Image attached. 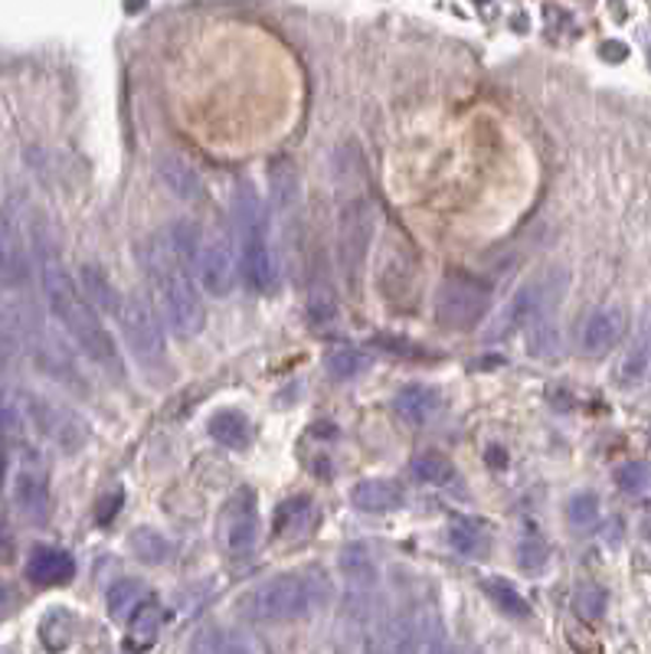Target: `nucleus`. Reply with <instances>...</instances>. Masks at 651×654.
<instances>
[{"label":"nucleus","mask_w":651,"mask_h":654,"mask_svg":"<svg viewBox=\"0 0 651 654\" xmlns=\"http://www.w3.org/2000/svg\"><path fill=\"white\" fill-rule=\"evenodd\" d=\"M360 157L337 154L334 174H337V259L344 282L357 289L360 269L373 240V203L367 197L363 177H357Z\"/></svg>","instance_id":"3"},{"label":"nucleus","mask_w":651,"mask_h":654,"mask_svg":"<svg viewBox=\"0 0 651 654\" xmlns=\"http://www.w3.org/2000/svg\"><path fill=\"white\" fill-rule=\"evenodd\" d=\"M616 484L626 494H646L651 491V465L646 462H629L616 471Z\"/></svg>","instance_id":"33"},{"label":"nucleus","mask_w":651,"mask_h":654,"mask_svg":"<svg viewBox=\"0 0 651 654\" xmlns=\"http://www.w3.org/2000/svg\"><path fill=\"white\" fill-rule=\"evenodd\" d=\"M36 272H39V289L43 299L53 312V318L59 327L69 334V340L102 370L118 373V347L115 337L108 334V327L102 325V315L82 299L79 282L69 276V269L62 266L59 253L46 243L36 246Z\"/></svg>","instance_id":"2"},{"label":"nucleus","mask_w":651,"mask_h":654,"mask_svg":"<svg viewBox=\"0 0 651 654\" xmlns=\"http://www.w3.org/2000/svg\"><path fill=\"white\" fill-rule=\"evenodd\" d=\"M325 596L327 586L318 573H286L256 586L243 599L240 612L253 622L279 626V622H295V619L312 616L325 603Z\"/></svg>","instance_id":"5"},{"label":"nucleus","mask_w":651,"mask_h":654,"mask_svg":"<svg viewBox=\"0 0 651 654\" xmlns=\"http://www.w3.org/2000/svg\"><path fill=\"white\" fill-rule=\"evenodd\" d=\"M23 406V419L43 435V439H49L56 448H62V452H79L82 445H85V439H89V429H85V422L75 416V412H69L66 406H59V402H53V399H43V396H23L20 399Z\"/></svg>","instance_id":"7"},{"label":"nucleus","mask_w":651,"mask_h":654,"mask_svg":"<svg viewBox=\"0 0 651 654\" xmlns=\"http://www.w3.org/2000/svg\"><path fill=\"white\" fill-rule=\"evenodd\" d=\"M128 547H131V553H135L141 563H148V567H158V563H164V560L171 557L167 537L158 534L154 527H138V530L128 537Z\"/></svg>","instance_id":"25"},{"label":"nucleus","mask_w":651,"mask_h":654,"mask_svg":"<svg viewBox=\"0 0 651 654\" xmlns=\"http://www.w3.org/2000/svg\"><path fill=\"white\" fill-rule=\"evenodd\" d=\"M309 511H312V501H309V498H289V501H282V504L276 507V534L286 537V534H292L295 527H302L305 517H309Z\"/></svg>","instance_id":"30"},{"label":"nucleus","mask_w":651,"mask_h":654,"mask_svg":"<svg viewBox=\"0 0 651 654\" xmlns=\"http://www.w3.org/2000/svg\"><path fill=\"white\" fill-rule=\"evenodd\" d=\"M115 318L121 325V337H125L128 350L135 353V360L144 370H164L167 340H164V330H161L154 308L141 295H128V299H121V308Z\"/></svg>","instance_id":"6"},{"label":"nucleus","mask_w":651,"mask_h":654,"mask_svg":"<svg viewBox=\"0 0 651 654\" xmlns=\"http://www.w3.org/2000/svg\"><path fill=\"white\" fill-rule=\"evenodd\" d=\"M79 292L98 315H118V308H121V295H118V289L112 285V279L102 266L89 262V266L79 269Z\"/></svg>","instance_id":"16"},{"label":"nucleus","mask_w":651,"mask_h":654,"mask_svg":"<svg viewBox=\"0 0 651 654\" xmlns=\"http://www.w3.org/2000/svg\"><path fill=\"white\" fill-rule=\"evenodd\" d=\"M439 406H442L439 393H435L432 386H422V383L403 386V389L396 393V399H393V409L399 412V419H406V422H412V425L432 422L435 412H439Z\"/></svg>","instance_id":"17"},{"label":"nucleus","mask_w":651,"mask_h":654,"mask_svg":"<svg viewBox=\"0 0 651 654\" xmlns=\"http://www.w3.org/2000/svg\"><path fill=\"white\" fill-rule=\"evenodd\" d=\"M360 370H363V353H357V350H334L327 357V373L334 379H350Z\"/></svg>","instance_id":"35"},{"label":"nucleus","mask_w":651,"mask_h":654,"mask_svg":"<svg viewBox=\"0 0 651 654\" xmlns=\"http://www.w3.org/2000/svg\"><path fill=\"white\" fill-rule=\"evenodd\" d=\"M39 639L53 654H59L72 642V619L66 612H49L46 622L39 626Z\"/></svg>","instance_id":"29"},{"label":"nucleus","mask_w":651,"mask_h":654,"mask_svg":"<svg viewBox=\"0 0 651 654\" xmlns=\"http://www.w3.org/2000/svg\"><path fill=\"white\" fill-rule=\"evenodd\" d=\"M481 589L488 593V599H491L504 616H511V619H527V616H531V606H527V599L514 589V583H508V580H485Z\"/></svg>","instance_id":"26"},{"label":"nucleus","mask_w":651,"mask_h":654,"mask_svg":"<svg viewBox=\"0 0 651 654\" xmlns=\"http://www.w3.org/2000/svg\"><path fill=\"white\" fill-rule=\"evenodd\" d=\"M416 629L412 616H386L367 632V654H416Z\"/></svg>","instance_id":"12"},{"label":"nucleus","mask_w":651,"mask_h":654,"mask_svg":"<svg viewBox=\"0 0 651 654\" xmlns=\"http://www.w3.org/2000/svg\"><path fill=\"white\" fill-rule=\"evenodd\" d=\"M161 626H164V609L154 603V599H148L131 619H128V635H125V649L131 654H141L148 652L154 642H158V632H161Z\"/></svg>","instance_id":"18"},{"label":"nucleus","mask_w":651,"mask_h":654,"mask_svg":"<svg viewBox=\"0 0 651 654\" xmlns=\"http://www.w3.org/2000/svg\"><path fill=\"white\" fill-rule=\"evenodd\" d=\"M626 56H629V46H626V43H603V59L623 62Z\"/></svg>","instance_id":"37"},{"label":"nucleus","mask_w":651,"mask_h":654,"mask_svg":"<svg viewBox=\"0 0 651 654\" xmlns=\"http://www.w3.org/2000/svg\"><path fill=\"white\" fill-rule=\"evenodd\" d=\"M233 223H236V243H240V272L249 282L253 292L272 295L279 285V259L272 249L269 233V213L256 194L253 184L240 180L233 194Z\"/></svg>","instance_id":"4"},{"label":"nucleus","mask_w":651,"mask_h":654,"mask_svg":"<svg viewBox=\"0 0 651 654\" xmlns=\"http://www.w3.org/2000/svg\"><path fill=\"white\" fill-rule=\"evenodd\" d=\"M197 256V236L187 223H177L148 240L141 266L151 282L158 312L171 334L190 340L204 330V305L197 282L190 276V259Z\"/></svg>","instance_id":"1"},{"label":"nucleus","mask_w":651,"mask_h":654,"mask_svg":"<svg viewBox=\"0 0 651 654\" xmlns=\"http://www.w3.org/2000/svg\"><path fill=\"white\" fill-rule=\"evenodd\" d=\"M75 576V560L62 547H36L26 560V580L33 586H66Z\"/></svg>","instance_id":"14"},{"label":"nucleus","mask_w":651,"mask_h":654,"mask_svg":"<svg viewBox=\"0 0 651 654\" xmlns=\"http://www.w3.org/2000/svg\"><path fill=\"white\" fill-rule=\"evenodd\" d=\"M144 603H148V589H144V583H138V580H118V583L108 589V616H112L115 622H128Z\"/></svg>","instance_id":"24"},{"label":"nucleus","mask_w":651,"mask_h":654,"mask_svg":"<svg viewBox=\"0 0 651 654\" xmlns=\"http://www.w3.org/2000/svg\"><path fill=\"white\" fill-rule=\"evenodd\" d=\"M567 517H570V524H573V527H580V530L593 527V524L600 521V498H596V494H590V491H580V494H573V498H570V504H567Z\"/></svg>","instance_id":"31"},{"label":"nucleus","mask_w":651,"mask_h":654,"mask_svg":"<svg viewBox=\"0 0 651 654\" xmlns=\"http://www.w3.org/2000/svg\"><path fill=\"white\" fill-rule=\"evenodd\" d=\"M623 334H626V315H623V308H616V305L596 308V312L586 318V325H583L580 347H583V353H590V357H606V353L619 343Z\"/></svg>","instance_id":"13"},{"label":"nucleus","mask_w":651,"mask_h":654,"mask_svg":"<svg viewBox=\"0 0 651 654\" xmlns=\"http://www.w3.org/2000/svg\"><path fill=\"white\" fill-rule=\"evenodd\" d=\"M259 534V501L256 491L240 488L223 507V547L230 557H246Z\"/></svg>","instance_id":"10"},{"label":"nucleus","mask_w":651,"mask_h":654,"mask_svg":"<svg viewBox=\"0 0 651 654\" xmlns=\"http://www.w3.org/2000/svg\"><path fill=\"white\" fill-rule=\"evenodd\" d=\"M197 282L207 295L213 299H226L236 289V272H240V259L236 249L230 243L226 233L210 230L204 236V243L197 246Z\"/></svg>","instance_id":"9"},{"label":"nucleus","mask_w":651,"mask_h":654,"mask_svg":"<svg viewBox=\"0 0 651 654\" xmlns=\"http://www.w3.org/2000/svg\"><path fill=\"white\" fill-rule=\"evenodd\" d=\"M158 174L164 180V187L181 197V200H197L200 197V177L194 174V167L187 161H181L177 154H164L158 161Z\"/></svg>","instance_id":"20"},{"label":"nucleus","mask_w":651,"mask_h":654,"mask_svg":"<svg viewBox=\"0 0 651 654\" xmlns=\"http://www.w3.org/2000/svg\"><path fill=\"white\" fill-rule=\"evenodd\" d=\"M0 276L7 282H23L26 279V253H23L16 226L10 223L7 213H0Z\"/></svg>","instance_id":"21"},{"label":"nucleus","mask_w":651,"mask_h":654,"mask_svg":"<svg viewBox=\"0 0 651 654\" xmlns=\"http://www.w3.org/2000/svg\"><path fill=\"white\" fill-rule=\"evenodd\" d=\"M573 609L583 622H600L606 616V593L600 586H580L577 589V599H573Z\"/></svg>","instance_id":"32"},{"label":"nucleus","mask_w":651,"mask_h":654,"mask_svg":"<svg viewBox=\"0 0 651 654\" xmlns=\"http://www.w3.org/2000/svg\"><path fill=\"white\" fill-rule=\"evenodd\" d=\"M350 504L363 514H390L403 504V491L396 481L383 478H367L350 488Z\"/></svg>","instance_id":"15"},{"label":"nucleus","mask_w":651,"mask_h":654,"mask_svg":"<svg viewBox=\"0 0 651 654\" xmlns=\"http://www.w3.org/2000/svg\"><path fill=\"white\" fill-rule=\"evenodd\" d=\"M547 557H550V550H547V544L540 537H524L518 544V567L524 573H537L547 563Z\"/></svg>","instance_id":"34"},{"label":"nucleus","mask_w":651,"mask_h":654,"mask_svg":"<svg viewBox=\"0 0 651 654\" xmlns=\"http://www.w3.org/2000/svg\"><path fill=\"white\" fill-rule=\"evenodd\" d=\"M409 468H412L416 481H422V484H435V488L449 484L452 475H455L452 462H449L445 455H439V452H422V455H416Z\"/></svg>","instance_id":"28"},{"label":"nucleus","mask_w":651,"mask_h":654,"mask_svg":"<svg viewBox=\"0 0 651 654\" xmlns=\"http://www.w3.org/2000/svg\"><path fill=\"white\" fill-rule=\"evenodd\" d=\"M13 507L30 524H46L49 517V484L39 462L30 455L13 475Z\"/></svg>","instance_id":"11"},{"label":"nucleus","mask_w":651,"mask_h":654,"mask_svg":"<svg viewBox=\"0 0 651 654\" xmlns=\"http://www.w3.org/2000/svg\"><path fill=\"white\" fill-rule=\"evenodd\" d=\"M651 370V322L642 325V330L636 334L623 366H619V383L623 386H639Z\"/></svg>","instance_id":"23"},{"label":"nucleus","mask_w":651,"mask_h":654,"mask_svg":"<svg viewBox=\"0 0 651 654\" xmlns=\"http://www.w3.org/2000/svg\"><path fill=\"white\" fill-rule=\"evenodd\" d=\"M194 654H256V645L246 632L207 629L194 639Z\"/></svg>","instance_id":"22"},{"label":"nucleus","mask_w":651,"mask_h":654,"mask_svg":"<svg viewBox=\"0 0 651 654\" xmlns=\"http://www.w3.org/2000/svg\"><path fill=\"white\" fill-rule=\"evenodd\" d=\"M435 322L452 330H468L488 315V292L462 276H449L439 289H435Z\"/></svg>","instance_id":"8"},{"label":"nucleus","mask_w":651,"mask_h":654,"mask_svg":"<svg viewBox=\"0 0 651 654\" xmlns=\"http://www.w3.org/2000/svg\"><path fill=\"white\" fill-rule=\"evenodd\" d=\"M449 544L458 553H465V557H478L485 550V544H488V534H485V527L475 517H458L449 527Z\"/></svg>","instance_id":"27"},{"label":"nucleus","mask_w":651,"mask_h":654,"mask_svg":"<svg viewBox=\"0 0 651 654\" xmlns=\"http://www.w3.org/2000/svg\"><path fill=\"white\" fill-rule=\"evenodd\" d=\"M121 501H125L121 491H108V494L98 501V507H95V521H98V524H112L115 514L121 511Z\"/></svg>","instance_id":"36"},{"label":"nucleus","mask_w":651,"mask_h":654,"mask_svg":"<svg viewBox=\"0 0 651 654\" xmlns=\"http://www.w3.org/2000/svg\"><path fill=\"white\" fill-rule=\"evenodd\" d=\"M207 432L213 442H220L223 448H233V452H243L253 439L249 419L240 409H220L217 416H210Z\"/></svg>","instance_id":"19"}]
</instances>
